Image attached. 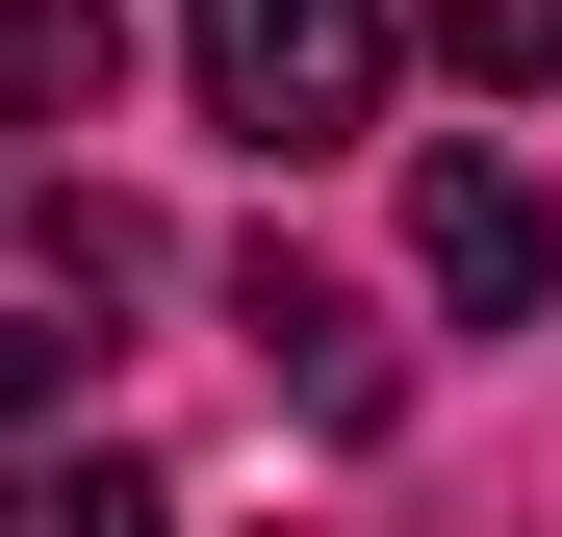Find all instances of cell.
Returning <instances> with one entry per match:
<instances>
[{"label": "cell", "mask_w": 562, "mask_h": 537, "mask_svg": "<svg viewBox=\"0 0 562 537\" xmlns=\"http://www.w3.org/2000/svg\"><path fill=\"white\" fill-rule=\"evenodd\" d=\"M128 307H154V231L103 205V179H52V154H0V435L103 384V358H128Z\"/></svg>", "instance_id": "1"}, {"label": "cell", "mask_w": 562, "mask_h": 537, "mask_svg": "<svg viewBox=\"0 0 562 537\" xmlns=\"http://www.w3.org/2000/svg\"><path fill=\"white\" fill-rule=\"evenodd\" d=\"M179 77H205V128L231 154H358L384 128V0H179Z\"/></svg>", "instance_id": "2"}, {"label": "cell", "mask_w": 562, "mask_h": 537, "mask_svg": "<svg viewBox=\"0 0 562 537\" xmlns=\"http://www.w3.org/2000/svg\"><path fill=\"white\" fill-rule=\"evenodd\" d=\"M231 333H256V384H281V410H307V435H384V410H409V333H384V307H358V282H333V256H281V231L231 256Z\"/></svg>", "instance_id": "3"}, {"label": "cell", "mask_w": 562, "mask_h": 537, "mask_svg": "<svg viewBox=\"0 0 562 537\" xmlns=\"http://www.w3.org/2000/svg\"><path fill=\"white\" fill-rule=\"evenodd\" d=\"M409 282L486 307V333H537V307H562V205H537L512 154H409Z\"/></svg>", "instance_id": "4"}, {"label": "cell", "mask_w": 562, "mask_h": 537, "mask_svg": "<svg viewBox=\"0 0 562 537\" xmlns=\"http://www.w3.org/2000/svg\"><path fill=\"white\" fill-rule=\"evenodd\" d=\"M103 77H128L103 0H0V128H103Z\"/></svg>", "instance_id": "5"}, {"label": "cell", "mask_w": 562, "mask_h": 537, "mask_svg": "<svg viewBox=\"0 0 562 537\" xmlns=\"http://www.w3.org/2000/svg\"><path fill=\"white\" fill-rule=\"evenodd\" d=\"M0 537H179V486H154V461H77V435H52V461H0Z\"/></svg>", "instance_id": "6"}, {"label": "cell", "mask_w": 562, "mask_h": 537, "mask_svg": "<svg viewBox=\"0 0 562 537\" xmlns=\"http://www.w3.org/2000/svg\"><path fill=\"white\" fill-rule=\"evenodd\" d=\"M409 26L486 77V103H562V0H409Z\"/></svg>", "instance_id": "7"}]
</instances>
